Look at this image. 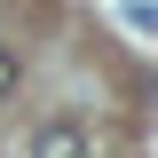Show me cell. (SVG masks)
Here are the masks:
<instances>
[{
  "mask_svg": "<svg viewBox=\"0 0 158 158\" xmlns=\"http://www.w3.org/2000/svg\"><path fill=\"white\" fill-rule=\"evenodd\" d=\"M32 158H95V135L71 127V118H56V127H40V135H32Z\"/></svg>",
  "mask_w": 158,
  "mask_h": 158,
  "instance_id": "obj_1",
  "label": "cell"
},
{
  "mask_svg": "<svg viewBox=\"0 0 158 158\" xmlns=\"http://www.w3.org/2000/svg\"><path fill=\"white\" fill-rule=\"evenodd\" d=\"M118 16L135 24V32H158V8H150V0H118Z\"/></svg>",
  "mask_w": 158,
  "mask_h": 158,
  "instance_id": "obj_2",
  "label": "cell"
},
{
  "mask_svg": "<svg viewBox=\"0 0 158 158\" xmlns=\"http://www.w3.org/2000/svg\"><path fill=\"white\" fill-rule=\"evenodd\" d=\"M8 87H16V56L0 48V95H8Z\"/></svg>",
  "mask_w": 158,
  "mask_h": 158,
  "instance_id": "obj_3",
  "label": "cell"
}]
</instances>
